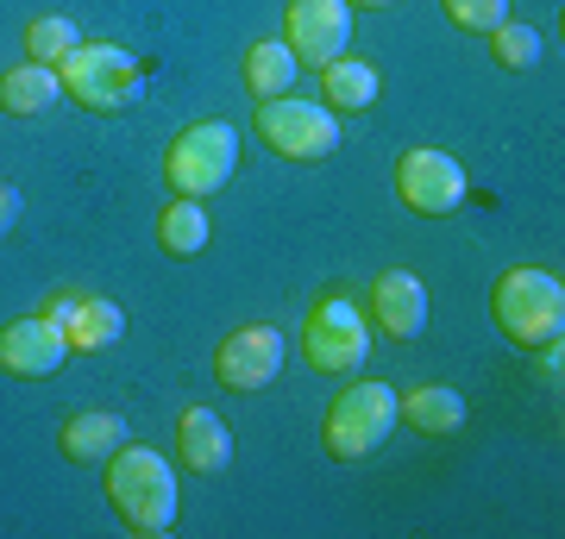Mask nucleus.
I'll use <instances>...</instances> for the list:
<instances>
[{"instance_id": "obj_1", "label": "nucleus", "mask_w": 565, "mask_h": 539, "mask_svg": "<svg viewBox=\"0 0 565 539\" xmlns=\"http://www.w3.org/2000/svg\"><path fill=\"white\" fill-rule=\"evenodd\" d=\"M102 483H107V502H114V515L126 520V533L139 539H158L177 527V471L163 452L151 445H132L126 440L114 459L102 464Z\"/></svg>"}, {"instance_id": "obj_2", "label": "nucleus", "mask_w": 565, "mask_h": 539, "mask_svg": "<svg viewBox=\"0 0 565 539\" xmlns=\"http://www.w3.org/2000/svg\"><path fill=\"white\" fill-rule=\"evenodd\" d=\"M490 314H497V326H503V339H515L522 352L553 345L565 333V282L553 277V270L522 263V270L497 277V289H490Z\"/></svg>"}, {"instance_id": "obj_3", "label": "nucleus", "mask_w": 565, "mask_h": 539, "mask_svg": "<svg viewBox=\"0 0 565 539\" xmlns=\"http://www.w3.org/2000/svg\"><path fill=\"white\" fill-rule=\"evenodd\" d=\"M233 170H239V132L226 120L189 126V132H177L170 151H163V176H170V188L189 195V201L221 195L226 182H233Z\"/></svg>"}, {"instance_id": "obj_4", "label": "nucleus", "mask_w": 565, "mask_h": 539, "mask_svg": "<svg viewBox=\"0 0 565 539\" xmlns=\"http://www.w3.org/2000/svg\"><path fill=\"white\" fill-rule=\"evenodd\" d=\"M390 427H396V389L390 382H352V389H340V396L327 401V459H371L377 445L390 440Z\"/></svg>"}, {"instance_id": "obj_5", "label": "nucleus", "mask_w": 565, "mask_h": 539, "mask_svg": "<svg viewBox=\"0 0 565 539\" xmlns=\"http://www.w3.org/2000/svg\"><path fill=\"white\" fill-rule=\"evenodd\" d=\"M57 76H63V95L88 107V114H120L126 100L139 95V57L126 44H76L57 63Z\"/></svg>"}, {"instance_id": "obj_6", "label": "nucleus", "mask_w": 565, "mask_h": 539, "mask_svg": "<svg viewBox=\"0 0 565 539\" xmlns=\"http://www.w3.org/2000/svg\"><path fill=\"white\" fill-rule=\"evenodd\" d=\"M258 139L289 163H321L340 151V114L327 100H296V88L258 107Z\"/></svg>"}, {"instance_id": "obj_7", "label": "nucleus", "mask_w": 565, "mask_h": 539, "mask_svg": "<svg viewBox=\"0 0 565 539\" xmlns=\"http://www.w3.org/2000/svg\"><path fill=\"white\" fill-rule=\"evenodd\" d=\"M364 352H371V326H364V314L345 295H327V301L308 308L302 358L315 364V370H327V377H352V370L364 364Z\"/></svg>"}, {"instance_id": "obj_8", "label": "nucleus", "mask_w": 565, "mask_h": 539, "mask_svg": "<svg viewBox=\"0 0 565 539\" xmlns=\"http://www.w3.org/2000/svg\"><path fill=\"white\" fill-rule=\"evenodd\" d=\"M396 201L422 220H446L452 207H465V170L440 144H415L396 158Z\"/></svg>"}, {"instance_id": "obj_9", "label": "nucleus", "mask_w": 565, "mask_h": 539, "mask_svg": "<svg viewBox=\"0 0 565 539\" xmlns=\"http://www.w3.org/2000/svg\"><path fill=\"white\" fill-rule=\"evenodd\" d=\"M282 44L302 69H327L352 44V7L345 0H289L282 7Z\"/></svg>"}, {"instance_id": "obj_10", "label": "nucleus", "mask_w": 565, "mask_h": 539, "mask_svg": "<svg viewBox=\"0 0 565 539\" xmlns=\"http://www.w3.org/2000/svg\"><path fill=\"white\" fill-rule=\"evenodd\" d=\"M277 370H282V333L277 326H239V333H226L221 352H214V377H221L233 396L270 389Z\"/></svg>"}, {"instance_id": "obj_11", "label": "nucleus", "mask_w": 565, "mask_h": 539, "mask_svg": "<svg viewBox=\"0 0 565 539\" xmlns=\"http://www.w3.org/2000/svg\"><path fill=\"white\" fill-rule=\"evenodd\" d=\"M63 358H70V339L57 333V320L51 314H25V320H7L0 326V370L7 377H57Z\"/></svg>"}, {"instance_id": "obj_12", "label": "nucleus", "mask_w": 565, "mask_h": 539, "mask_svg": "<svg viewBox=\"0 0 565 539\" xmlns=\"http://www.w3.org/2000/svg\"><path fill=\"white\" fill-rule=\"evenodd\" d=\"M44 314L57 320V333L70 339V358L76 352H107V345L126 339L120 301H107V295H57V301H44Z\"/></svg>"}, {"instance_id": "obj_13", "label": "nucleus", "mask_w": 565, "mask_h": 539, "mask_svg": "<svg viewBox=\"0 0 565 539\" xmlns=\"http://www.w3.org/2000/svg\"><path fill=\"white\" fill-rule=\"evenodd\" d=\"M371 320H377V333L390 339H422L427 326V289L415 270H384V277L371 282Z\"/></svg>"}, {"instance_id": "obj_14", "label": "nucleus", "mask_w": 565, "mask_h": 539, "mask_svg": "<svg viewBox=\"0 0 565 539\" xmlns=\"http://www.w3.org/2000/svg\"><path fill=\"white\" fill-rule=\"evenodd\" d=\"M120 445H126V420L114 408H82V414L63 420V433H57V452L70 464H88V471L107 464Z\"/></svg>"}, {"instance_id": "obj_15", "label": "nucleus", "mask_w": 565, "mask_h": 539, "mask_svg": "<svg viewBox=\"0 0 565 539\" xmlns=\"http://www.w3.org/2000/svg\"><path fill=\"white\" fill-rule=\"evenodd\" d=\"M177 452H182V464H189L195 477H214V471L233 464V433H226V420L214 414V408H182Z\"/></svg>"}, {"instance_id": "obj_16", "label": "nucleus", "mask_w": 565, "mask_h": 539, "mask_svg": "<svg viewBox=\"0 0 565 539\" xmlns=\"http://www.w3.org/2000/svg\"><path fill=\"white\" fill-rule=\"evenodd\" d=\"M396 420H408V427L427 433V440H446V433H459L465 427V396L459 389H446V382H422V389L396 396Z\"/></svg>"}, {"instance_id": "obj_17", "label": "nucleus", "mask_w": 565, "mask_h": 539, "mask_svg": "<svg viewBox=\"0 0 565 539\" xmlns=\"http://www.w3.org/2000/svg\"><path fill=\"white\" fill-rule=\"evenodd\" d=\"M207 239H214V226H207V207H202V201L177 195V201H170V207L158 214V245H163V258H177V263L202 258Z\"/></svg>"}, {"instance_id": "obj_18", "label": "nucleus", "mask_w": 565, "mask_h": 539, "mask_svg": "<svg viewBox=\"0 0 565 539\" xmlns=\"http://www.w3.org/2000/svg\"><path fill=\"white\" fill-rule=\"evenodd\" d=\"M239 76H245V95H252V100H277V95L296 88L302 63L289 57V44H282V39H270V44H252V51H245Z\"/></svg>"}, {"instance_id": "obj_19", "label": "nucleus", "mask_w": 565, "mask_h": 539, "mask_svg": "<svg viewBox=\"0 0 565 539\" xmlns=\"http://www.w3.org/2000/svg\"><path fill=\"white\" fill-rule=\"evenodd\" d=\"M377 69L359 57H333L321 69V100L333 107V114H364V107H377Z\"/></svg>"}, {"instance_id": "obj_20", "label": "nucleus", "mask_w": 565, "mask_h": 539, "mask_svg": "<svg viewBox=\"0 0 565 539\" xmlns=\"http://www.w3.org/2000/svg\"><path fill=\"white\" fill-rule=\"evenodd\" d=\"M57 95H63V76L51 69V63L25 57L20 69H7V76H0V114H20V120H25V114H44Z\"/></svg>"}, {"instance_id": "obj_21", "label": "nucleus", "mask_w": 565, "mask_h": 539, "mask_svg": "<svg viewBox=\"0 0 565 539\" xmlns=\"http://www.w3.org/2000/svg\"><path fill=\"white\" fill-rule=\"evenodd\" d=\"M76 44H82V32H76V20H63V13H39V20L25 25V57L32 63H51V69H57Z\"/></svg>"}, {"instance_id": "obj_22", "label": "nucleus", "mask_w": 565, "mask_h": 539, "mask_svg": "<svg viewBox=\"0 0 565 539\" xmlns=\"http://www.w3.org/2000/svg\"><path fill=\"white\" fill-rule=\"evenodd\" d=\"M490 57H497V69H534V63H541V32L503 20L490 32Z\"/></svg>"}, {"instance_id": "obj_23", "label": "nucleus", "mask_w": 565, "mask_h": 539, "mask_svg": "<svg viewBox=\"0 0 565 539\" xmlns=\"http://www.w3.org/2000/svg\"><path fill=\"white\" fill-rule=\"evenodd\" d=\"M440 7L459 32H484V39L509 20V0H440Z\"/></svg>"}, {"instance_id": "obj_24", "label": "nucleus", "mask_w": 565, "mask_h": 539, "mask_svg": "<svg viewBox=\"0 0 565 539\" xmlns=\"http://www.w3.org/2000/svg\"><path fill=\"white\" fill-rule=\"evenodd\" d=\"M534 377L559 389V377H565V364H559V339H553V345H534Z\"/></svg>"}, {"instance_id": "obj_25", "label": "nucleus", "mask_w": 565, "mask_h": 539, "mask_svg": "<svg viewBox=\"0 0 565 539\" xmlns=\"http://www.w3.org/2000/svg\"><path fill=\"white\" fill-rule=\"evenodd\" d=\"M20 188H13V182H0V239H7V233H13V220H20Z\"/></svg>"}, {"instance_id": "obj_26", "label": "nucleus", "mask_w": 565, "mask_h": 539, "mask_svg": "<svg viewBox=\"0 0 565 539\" xmlns=\"http://www.w3.org/2000/svg\"><path fill=\"white\" fill-rule=\"evenodd\" d=\"M345 7H364V13H384V7H396V0H345Z\"/></svg>"}]
</instances>
